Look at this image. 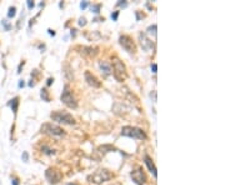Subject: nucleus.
<instances>
[{
    "label": "nucleus",
    "mask_w": 225,
    "mask_h": 185,
    "mask_svg": "<svg viewBox=\"0 0 225 185\" xmlns=\"http://www.w3.org/2000/svg\"><path fill=\"white\" fill-rule=\"evenodd\" d=\"M126 5H128V3H126L125 0H120V1L116 3V6H123V8H125Z\"/></svg>",
    "instance_id": "b1692460"
},
{
    "label": "nucleus",
    "mask_w": 225,
    "mask_h": 185,
    "mask_svg": "<svg viewBox=\"0 0 225 185\" xmlns=\"http://www.w3.org/2000/svg\"><path fill=\"white\" fill-rule=\"evenodd\" d=\"M49 31V35H51V36H55V31L54 30H51V29H48Z\"/></svg>",
    "instance_id": "f704fd0d"
},
{
    "label": "nucleus",
    "mask_w": 225,
    "mask_h": 185,
    "mask_svg": "<svg viewBox=\"0 0 225 185\" xmlns=\"http://www.w3.org/2000/svg\"><path fill=\"white\" fill-rule=\"evenodd\" d=\"M71 36H75V35H76V30H75V29H71Z\"/></svg>",
    "instance_id": "c9c22d12"
},
{
    "label": "nucleus",
    "mask_w": 225,
    "mask_h": 185,
    "mask_svg": "<svg viewBox=\"0 0 225 185\" xmlns=\"http://www.w3.org/2000/svg\"><path fill=\"white\" fill-rule=\"evenodd\" d=\"M16 15V8L15 6H10L9 11H8V18H14Z\"/></svg>",
    "instance_id": "aec40b11"
},
{
    "label": "nucleus",
    "mask_w": 225,
    "mask_h": 185,
    "mask_svg": "<svg viewBox=\"0 0 225 185\" xmlns=\"http://www.w3.org/2000/svg\"><path fill=\"white\" fill-rule=\"evenodd\" d=\"M35 84H34V80H30V83H29V86H34Z\"/></svg>",
    "instance_id": "e433bc0d"
},
{
    "label": "nucleus",
    "mask_w": 225,
    "mask_h": 185,
    "mask_svg": "<svg viewBox=\"0 0 225 185\" xmlns=\"http://www.w3.org/2000/svg\"><path fill=\"white\" fill-rule=\"evenodd\" d=\"M111 64H113V74L114 78L119 83L125 81V79L128 78V73H126V67L118 56L111 58Z\"/></svg>",
    "instance_id": "f257e3e1"
},
{
    "label": "nucleus",
    "mask_w": 225,
    "mask_h": 185,
    "mask_svg": "<svg viewBox=\"0 0 225 185\" xmlns=\"http://www.w3.org/2000/svg\"><path fill=\"white\" fill-rule=\"evenodd\" d=\"M113 178H114V174L110 170H108V169H99L95 173H93L91 175L88 176V180L90 183H94V184H101V183H105V181L110 180Z\"/></svg>",
    "instance_id": "f03ea898"
},
{
    "label": "nucleus",
    "mask_w": 225,
    "mask_h": 185,
    "mask_svg": "<svg viewBox=\"0 0 225 185\" xmlns=\"http://www.w3.org/2000/svg\"><path fill=\"white\" fill-rule=\"evenodd\" d=\"M40 131L43 134H48L51 136H64L65 135V130L60 128L59 125H55L53 123H45L41 125Z\"/></svg>",
    "instance_id": "423d86ee"
},
{
    "label": "nucleus",
    "mask_w": 225,
    "mask_h": 185,
    "mask_svg": "<svg viewBox=\"0 0 225 185\" xmlns=\"http://www.w3.org/2000/svg\"><path fill=\"white\" fill-rule=\"evenodd\" d=\"M45 178H46V180L50 183V184H58V183H60L63 179V174L60 170H58L56 168H48L46 171H45Z\"/></svg>",
    "instance_id": "6e6552de"
},
{
    "label": "nucleus",
    "mask_w": 225,
    "mask_h": 185,
    "mask_svg": "<svg viewBox=\"0 0 225 185\" xmlns=\"http://www.w3.org/2000/svg\"><path fill=\"white\" fill-rule=\"evenodd\" d=\"M100 8H101V5L100 4H95V5H91V11L93 13H95V14H99L100 13Z\"/></svg>",
    "instance_id": "412c9836"
},
{
    "label": "nucleus",
    "mask_w": 225,
    "mask_h": 185,
    "mask_svg": "<svg viewBox=\"0 0 225 185\" xmlns=\"http://www.w3.org/2000/svg\"><path fill=\"white\" fill-rule=\"evenodd\" d=\"M79 25H80V26L86 25V19L85 18H80V19H79Z\"/></svg>",
    "instance_id": "cd10ccee"
},
{
    "label": "nucleus",
    "mask_w": 225,
    "mask_h": 185,
    "mask_svg": "<svg viewBox=\"0 0 225 185\" xmlns=\"http://www.w3.org/2000/svg\"><path fill=\"white\" fill-rule=\"evenodd\" d=\"M41 151H43L44 154H46V155H53V154H55V151H54L53 149L48 148L46 145H43V146H41Z\"/></svg>",
    "instance_id": "6ab92c4d"
},
{
    "label": "nucleus",
    "mask_w": 225,
    "mask_h": 185,
    "mask_svg": "<svg viewBox=\"0 0 225 185\" xmlns=\"http://www.w3.org/2000/svg\"><path fill=\"white\" fill-rule=\"evenodd\" d=\"M121 135L123 136H128V138H134V139H140V140H145L146 139V134L143 129L136 128V126H123L121 129Z\"/></svg>",
    "instance_id": "7ed1b4c3"
},
{
    "label": "nucleus",
    "mask_w": 225,
    "mask_h": 185,
    "mask_svg": "<svg viewBox=\"0 0 225 185\" xmlns=\"http://www.w3.org/2000/svg\"><path fill=\"white\" fill-rule=\"evenodd\" d=\"M40 98L44 100V101H46V103H49L50 101V96H49V91L46 90V89H41L40 90Z\"/></svg>",
    "instance_id": "f3484780"
},
{
    "label": "nucleus",
    "mask_w": 225,
    "mask_h": 185,
    "mask_svg": "<svg viewBox=\"0 0 225 185\" xmlns=\"http://www.w3.org/2000/svg\"><path fill=\"white\" fill-rule=\"evenodd\" d=\"M130 176H131L133 181L138 185H144L145 183H146V175H145V173H144L143 168H140V166H138L136 169H134V170L131 171Z\"/></svg>",
    "instance_id": "1a4fd4ad"
},
{
    "label": "nucleus",
    "mask_w": 225,
    "mask_h": 185,
    "mask_svg": "<svg viewBox=\"0 0 225 185\" xmlns=\"http://www.w3.org/2000/svg\"><path fill=\"white\" fill-rule=\"evenodd\" d=\"M99 68H100V70H101V73H104V75L105 76H108V75H110V73H111V65L109 64V63H106V61H99Z\"/></svg>",
    "instance_id": "4468645a"
},
{
    "label": "nucleus",
    "mask_w": 225,
    "mask_h": 185,
    "mask_svg": "<svg viewBox=\"0 0 225 185\" xmlns=\"http://www.w3.org/2000/svg\"><path fill=\"white\" fill-rule=\"evenodd\" d=\"M88 5H89V1H82V3H80V8H82V9H85Z\"/></svg>",
    "instance_id": "c756f323"
},
{
    "label": "nucleus",
    "mask_w": 225,
    "mask_h": 185,
    "mask_svg": "<svg viewBox=\"0 0 225 185\" xmlns=\"http://www.w3.org/2000/svg\"><path fill=\"white\" fill-rule=\"evenodd\" d=\"M11 184H13V185H19V179H18L16 176L11 178Z\"/></svg>",
    "instance_id": "bb28decb"
},
{
    "label": "nucleus",
    "mask_w": 225,
    "mask_h": 185,
    "mask_svg": "<svg viewBox=\"0 0 225 185\" xmlns=\"http://www.w3.org/2000/svg\"><path fill=\"white\" fill-rule=\"evenodd\" d=\"M23 67H24V61H21V63H20L19 68H18V73H19V74L21 73V68H23Z\"/></svg>",
    "instance_id": "473e14b6"
},
{
    "label": "nucleus",
    "mask_w": 225,
    "mask_h": 185,
    "mask_svg": "<svg viewBox=\"0 0 225 185\" xmlns=\"http://www.w3.org/2000/svg\"><path fill=\"white\" fill-rule=\"evenodd\" d=\"M135 15H136V19H138V20H140V19H143V18H144V14H141V13H140V10L135 11Z\"/></svg>",
    "instance_id": "a878e982"
},
{
    "label": "nucleus",
    "mask_w": 225,
    "mask_h": 185,
    "mask_svg": "<svg viewBox=\"0 0 225 185\" xmlns=\"http://www.w3.org/2000/svg\"><path fill=\"white\" fill-rule=\"evenodd\" d=\"M60 100H61L64 104L69 106V108H73V109H75L78 106V101L75 99V96L73 95L71 90H70V86L65 84L64 85V89H63V93H61V96H60Z\"/></svg>",
    "instance_id": "39448f33"
},
{
    "label": "nucleus",
    "mask_w": 225,
    "mask_h": 185,
    "mask_svg": "<svg viewBox=\"0 0 225 185\" xmlns=\"http://www.w3.org/2000/svg\"><path fill=\"white\" fill-rule=\"evenodd\" d=\"M119 43L120 45L123 46V49H124L125 51H128L129 54H134L135 51H136V45H135L134 40L130 38L129 35H120L119 38Z\"/></svg>",
    "instance_id": "0eeeda50"
},
{
    "label": "nucleus",
    "mask_w": 225,
    "mask_h": 185,
    "mask_svg": "<svg viewBox=\"0 0 225 185\" xmlns=\"http://www.w3.org/2000/svg\"><path fill=\"white\" fill-rule=\"evenodd\" d=\"M50 118L59 124H66V125H74L75 124L74 116L66 111H54L50 114Z\"/></svg>",
    "instance_id": "20e7f679"
},
{
    "label": "nucleus",
    "mask_w": 225,
    "mask_h": 185,
    "mask_svg": "<svg viewBox=\"0 0 225 185\" xmlns=\"http://www.w3.org/2000/svg\"><path fill=\"white\" fill-rule=\"evenodd\" d=\"M84 78H85L86 83H88L90 86H93V88H100L101 86V83L99 81V79H98L95 75H93L89 70H86L85 73H84Z\"/></svg>",
    "instance_id": "9d476101"
},
{
    "label": "nucleus",
    "mask_w": 225,
    "mask_h": 185,
    "mask_svg": "<svg viewBox=\"0 0 225 185\" xmlns=\"http://www.w3.org/2000/svg\"><path fill=\"white\" fill-rule=\"evenodd\" d=\"M139 41H140V44H141V46H143V49L145 50V51H149V50L154 49V43L150 40V39L146 38V35H145L144 33L139 34Z\"/></svg>",
    "instance_id": "9b49d317"
},
{
    "label": "nucleus",
    "mask_w": 225,
    "mask_h": 185,
    "mask_svg": "<svg viewBox=\"0 0 225 185\" xmlns=\"http://www.w3.org/2000/svg\"><path fill=\"white\" fill-rule=\"evenodd\" d=\"M118 16H119V11H114V13H111V19L113 20H116L118 19Z\"/></svg>",
    "instance_id": "c85d7f7f"
},
{
    "label": "nucleus",
    "mask_w": 225,
    "mask_h": 185,
    "mask_svg": "<svg viewBox=\"0 0 225 185\" xmlns=\"http://www.w3.org/2000/svg\"><path fill=\"white\" fill-rule=\"evenodd\" d=\"M24 85H25V83H24V80H19V88H24Z\"/></svg>",
    "instance_id": "72a5a7b5"
},
{
    "label": "nucleus",
    "mask_w": 225,
    "mask_h": 185,
    "mask_svg": "<svg viewBox=\"0 0 225 185\" xmlns=\"http://www.w3.org/2000/svg\"><path fill=\"white\" fill-rule=\"evenodd\" d=\"M146 31H148V34L153 35L154 38H156V24H153V25H150V26L146 29Z\"/></svg>",
    "instance_id": "a211bd4d"
},
{
    "label": "nucleus",
    "mask_w": 225,
    "mask_h": 185,
    "mask_svg": "<svg viewBox=\"0 0 225 185\" xmlns=\"http://www.w3.org/2000/svg\"><path fill=\"white\" fill-rule=\"evenodd\" d=\"M113 150H116L113 145H109V144H106V145H101V146L98 148V151L101 153V154H105V153H109V151H113Z\"/></svg>",
    "instance_id": "dca6fc26"
},
{
    "label": "nucleus",
    "mask_w": 225,
    "mask_h": 185,
    "mask_svg": "<svg viewBox=\"0 0 225 185\" xmlns=\"http://www.w3.org/2000/svg\"><path fill=\"white\" fill-rule=\"evenodd\" d=\"M1 25H4V28H5L6 31H9L10 29H11V25H10V23L8 21V20H3V21H1Z\"/></svg>",
    "instance_id": "4be33fe9"
},
{
    "label": "nucleus",
    "mask_w": 225,
    "mask_h": 185,
    "mask_svg": "<svg viewBox=\"0 0 225 185\" xmlns=\"http://www.w3.org/2000/svg\"><path fill=\"white\" fill-rule=\"evenodd\" d=\"M26 4H28V8H29V9H33L34 6H35V4H34L33 0H26Z\"/></svg>",
    "instance_id": "393cba45"
},
{
    "label": "nucleus",
    "mask_w": 225,
    "mask_h": 185,
    "mask_svg": "<svg viewBox=\"0 0 225 185\" xmlns=\"http://www.w3.org/2000/svg\"><path fill=\"white\" fill-rule=\"evenodd\" d=\"M53 83H54V79H53V78H49V79H48V83H46V85L50 86L51 84H53Z\"/></svg>",
    "instance_id": "2f4dec72"
},
{
    "label": "nucleus",
    "mask_w": 225,
    "mask_h": 185,
    "mask_svg": "<svg viewBox=\"0 0 225 185\" xmlns=\"http://www.w3.org/2000/svg\"><path fill=\"white\" fill-rule=\"evenodd\" d=\"M21 159H23V162H24V163H28V162H29V154H28V151H24V153H23V155H21Z\"/></svg>",
    "instance_id": "5701e85b"
},
{
    "label": "nucleus",
    "mask_w": 225,
    "mask_h": 185,
    "mask_svg": "<svg viewBox=\"0 0 225 185\" xmlns=\"http://www.w3.org/2000/svg\"><path fill=\"white\" fill-rule=\"evenodd\" d=\"M156 70H158V65H156V64H153V65H151V71L155 74V73H156Z\"/></svg>",
    "instance_id": "7c9ffc66"
},
{
    "label": "nucleus",
    "mask_w": 225,
    "mask_h": 185,
    "mask_svg": "<svg viewBox=\"0 0 225 185\" xmlns=\"http://www.w3.org/2000/svg\"><path fill=\"white\" fill-rule=\"evenodd\" d=\"M69 185H71V184H69Z\"/></svg>",
    "instance_id": "4c0bfd02"
},
{
    "label": "nucleus",
    "mask_w": 225,
    "mask_h": 185,
    "mask_svg": "<svg viewBox=\"0 0 225 185\" xmlns=\"http://www.w3.org/2000/svg\"><path fill=\"white\" fill-rule=\"evenodd\" d=\"M8 105L11 108L13 113L16 115V113H18V108H19V98H18V96H15L14 99H11L9 103H8Z\"/></svg>",
    "instance_id": "2eb2a0df"
},
{
    "label": "nucleus",
    "mask_w": 225,
    "mask_h": 185,
    "mask_svg": "<svg viewBox=\"0 0 225 185\" xmlns=\"http://www.w3.org/2000/svg\"><path fill=\"white\" fill-rule=\"evenodd\" d=\"M144 163L146 164V166H148V169H149V170H150L151 173H153V175L155 176V178H156V175H158V173H156V168H155V164L153 163V159H151V158L149 156V155H146V154H145V155H144Z\"/></svg>",
    "instance_id": "ddd939ff"
},
{
    "label": "nucleus",
    "mask_w": 225,
    "mask_h": 185,
    "mask_svg": "<svg viewBox=\"0 0 225 185\" xmlns=\"http://www.w3.org/2000/svg\"><path fill=\"white\" fill-rule=\"evenodd\" d=\"M80 54L84 56H95L98 54V48H93V46H83L80 48Z\"/></svg>",
    "instance_id": "f8f14e48"
}]
</instances>
